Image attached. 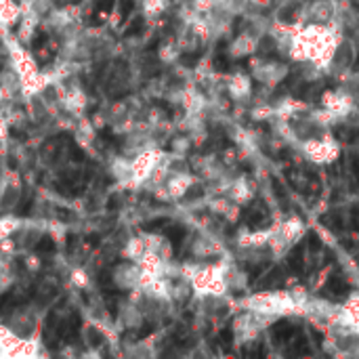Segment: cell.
<instances>
[{"instance_id":"6da1fadb","label":"cell","mask_w":359,"mask_h":359,"mask_svg":"<svg viewBox=\"0 0 359 359\" xmlns=\"http://www.w3.org/2000/svg\"><path fill=\"white\" fill-rule=\"evenodd\" d=\"M6 53H8L11 69L17 76L23 99L40 95L53 82V76L38 65V61L34 59V55L27 50V46L21 40L17 38L6 40Z\"/></svg>"},{"instance_id":"7a4b0ae2","label":"cell","mask_w":359,"mask_h":359,"mask_svg":"<svg viewBox=\"0 0 359 359\" xmlns=\"http://www.w3.org/2000/svg\"><path fill=\"white\" fill-rule=\"evenodd\" d=\"M242 307L255 313L271 316V318H286V316H301V307L292 297V290H278V292H259L250 294L242 301Z\"/></svg>"},{"instance_id":"3957f363","label":"cell","mask_w":359,"mask_h":359,"mask_svg":"<svg viewBox=\"0 0 359 359\" xmlns=\"http://www.w3.org/2000/svg\"><path fill=\"white\" fill-rule=\"evenodd\" d=\"M225 269L227 261L221 263H210V265H196L189 284L198 297L204 294H227V280H225Z\"/></svg>"},{"instance_id":"277c9868","label":"cell","mask_w":359,"mask_h":359,"mask_svg":"<svg viewBox=\"0 0 359 359\" xmlns=\"http://www.w3.org/2000/svg\"><path fill=\"white\" fill-rule=\"evenodd\" d=\"M307 231V225L299 217H288L286 221H280L271 227L269 238V255L276 259H282Z\"/></svg>"},{"instance_id":"5b68a950","label":"cell","mask_w":359,"mask_h":359,"mask_svg":"<svg viewBox=\"0 0 359 359\" xmlns=\"http://www.w3.org/2000/svg\"><path fill=\"white\" fill-rule=\"evenodd\" d=\"M164 156H166V151L162 147H147V149L135 154L130 158V187L133 189L143 187L151 179V175L156 172V168L160 166Z\"/></svg>"},{"instance_id":"8992f818","label":"cell","mask_w":359,"mask_h":359,"mask_svg":"<svg viewBox=\"0 0 359 359\" xmlns=\"http://www.w3.org/2000/svg\"><path fill=\"white\" fill-rule=\"evenodd\" d=\"M196 185V175L191 170H175L166 177V181L162 185H158L154 191V196L162 202H177V200H183L189 189Z\"/></svg>"},{"instance_id":"52a82bcc","label":"cell","mask_w":359,"mask_h":359,"mask_svg":"<svg viewBox=\"0 0 359 359\" xmlns=\"http://www.w3.org/2000/svg\"><path fill=\"white\" fill-rule=\"evenodd\" d=\"M299 149L313 162V164H320V166H326V164H332L339 160L341 156V145L339 141L326 133L318 139H311V141H305L303 145H299Z\"/></svg>"},{"instance_id":"ba28073f","label":"cell","mask_w":359,"mask_h":359,"mask_svg":"<svg viewBox=\"0 0 359 359\" xmlns=\"http://www.w3.org/2000/svg\"><path fill=\"white\" fill-rule=\"evenodd\" d=\"M355 61H358V42L353 40V36H347L345 34L339 40L337 48H334V55L330 59V65H328L326 74L328 76H334L339 80L341 76H345L347 72L353 69Z\"/></svg>"},{"instance_id":"9c48e42d","label":"cell","mask_w":359,"mask_h":359,"mask_svg":"<svg viewBox=\"0 0 359 359\" xmlns=\"http://www.w3.org/2000/svg\"><path fill=\"white\" fill-rule=\"evenodd\" d=\"M290 74V67L282 61H271V59H255L252 61V76L259 84L265 88H276L282 84Z\"/></svg>"},{"instance_id":"30bf717a","label":"cell","mask_w":359,"mask_h":359,"mask_svg":"<svg viewBox=\"0 0 359 359\" xmlns=\"http://www.w3.org/2000/svg\"><path fill=\"white\" fill-rule=\"evenodd\" d=\"M303 11H305V0H280L273 6L271 19H273L276 25L290 27V29H301L305 25Z\"/></svg>"},{"instance_id":"8fae6325","label":"cell","mask_w":359,"mask_h":359,"mask_svg":"<svg viewBox=\"0 0 359 359\" xmlns=\"http://www.w3.org/2000/svg\"><path fill=\"white\" fill-rule=\"evenodd\" d=\"M141 278H143V267L135 261H122L114 267L111 271V282L118 290L122 292H133L141 288Z\"/></svg>"},{"instance_id":"7c38bea8","label":"cell","mask_w":359,"mask_h":359,"mask_svg":"<svg viewBox=\"0 0 359 359\" xmlns=\"http://www.w3.org/2000/svg\"><path fill=\"white\" fill-rule=\"evenodd\" d=\"M322 109L330 116L332 122H339V120H347L358 109V105L339 88H332L322 95Z\"/></svg>"},{"instance_id":"4fadbf2b","label":"cell","mask_w":359,"mask_h":359,"mask_svg":"<svg viewBox=\"0 0 359 359\" xmlns=\"http://www.w3.org/2000/svg\"><path fill=\"white\" fill-rule=\"evenodd\" d=\"M339 17V0H305L303 21L330 25Z\"/></svg>"},{"instance_id":"5bb4252c","label":"cell","mask_w":359,"mask_h":359,"mask_svg":"<svg viewBox=\"0 0 359 359\" xmlns=\"http://www.w3.org/2000/svg\"><path fill=\"white\" fill-rule=\"evenodd\" d=\"M21 191H23V185H21L19 175L4 170L0 175V212H13L21 200Z\"/></svg>"},{"instance_id":"9a60e30c","label":"cell","mask_w":359,"mask_h":359,"mask_svg":"<svg viewBox=\"0 0 359 359\" xmlns=\"http://www.w3.org/2000/svg\"><path fill=\"white\" fill-rule=\"evenodd\" d=\"M6 324L19 334V337H36V330H38V313L32 309V307H19L15 309L8 318H6Z\"/></svg>"},{"instance_id":"2e32d148","label":"cell","mask_w":359,"mask_h":359,"mask_svg":"<svg viewBox=\"0 0 359 359\" xmlns=\"http://www.w3.org/2000/svg\"><path fill=\"white\" fill-rule=\"evenodd\" d=\"M206 206L212 215L223 217L229 223H236L240 219V210H242V206L236 204L227 194H210L206 200Z\"/></svg>"},{"instance_id":"e0dca14e","label":"cell","mask_w":359,"mask_h":359,"mask_svg":"<svg viewBox=\"0 0 359 359\" xmlns=\"http://www.w3.org/2000/svg\"><path fill=\"white\" fill-rule=\"evenodd\" d=\"M225 88L231 101L236 103H246L252 97V78L248 74L236 72L231 76H227L225 80Z\"/></svg>"},{"instance_id":"ac0fdd59","label":"cell","mask_w":359,"mask_h":359,"mask_svg":"<svg viewBox=\"0 0 359 359\" xmlns=\"http://www.w3.org/2000/svg\"><path fill=\"white\" fill-rule=\"evenodd\" d=\"M118 320H120V324H122L124 328H128V330H137V328H141V326L147 322V320H145L143 309H141V307H139V303H137V301H133L130 297H128V301H126V303H122Z\"/></svg>"},{"instance_id":"d6986e66","label":"cell","mask_w":359,"mask_h":359,"mask_svg":"<svg viewBox=\"0 0 359 359\" xmlns=\"http://www.w3.org/2000/svg\"><path fill=\"white\" fill-rule=\"evenodd\" d=\"M225 194L240 206L248 204L252 198H255V187L250 185V181L246 177H236L227 183L225 187Z\"/></svg>"},{"instance_id":"ffe728a7","label":"cell","mask_w":359,"mask_h":359,"mask_svg":"<svg viewBox=\"0 0 359 359\" xmlns=\"http://www.w3.org/2000/svg\"><path fill=\"white\" fill-rule=\"evenodd\" d=\"M42 355V345L38 337H19L17 345L11 349L6 359H34Z\"/></svg>"},{"instance_id":"44dd1931","label":"cell","mask_w":359,"mask_h":359,"mask_svg":"<svg viewBox=\"0 0 359 359\" xmlns=\"http://www.w3.org/2000/svg\"><path fill=\"white\" fill-rule=\"evenodd\" d=\"M259 38H255L252 34H248L246 29L238 36V38H233L231 40V44H229V55L233 57V59H242V57H250V55H255L257 50H259Z\"/></svg>"},{"instance_id":"7402d4cb","label":"cell","mask_w":359,"mask_h":359,"mask_svg":"<svg viewBox=\"0 0 359 359\" xmlns=\"http://www.w3.org/2000/svg\"><path fill=\"white\" fill-rule=\"evenodd\" d=\"M219 252H223V246L217 242V238L212 233H204L191 244V255L196 259H212Z\"/></svg>"},{"instance_id":"603a6c76","label":"cell","mask_w":359,"mask_h":359,"mask_svg":"<svg viewBox=\"0 0 359 359\" xmlns=\"http://www.w3.org/2000/svg\"><path fill=\"white\" fill-rule=\"evenodd\" d=\"M147 250H149V248H147V236L141 233V236H133V238L126 240V244H124V248H122V257L128 259V261L139 263Z\"/></svg>"},{"instance_id":"cb8c5ba5","label":"cell","mask_w":359,"mask_h":359,"mask_svg":"<svg viewBox=\"0 0 359 359\" xmlns=\"http://www.w3.org/2000/svg\"><path fill=\"white\" fill-rule=\"evenodd\" d=\"M23 11L17 0H0V27H11L21 19Z\"/></svg>"},{"instance_id":"d4e9b609","label":"cell","mask_w":359,"mask_h":359,"mask_svg":"<svg viewBox=\"0 0 359 359\" xmlns=\"http://www.w3.org/2000/svg\"><path fill=\"white\" fill-rule=\"evenodd\" d=\"M343 95H347L355 105H359V74L358 72H347L345 76L339 78V86H337Z\"/></svg>"},{"instance_id":"484cf974","label":"cell","mask_w":359,"mask_h":359,"mask_svg":"<svg viewBox=\"0 0 359 359\" xmlns=\"http://www.w3.org/2000/svg\"><path fill=\"white\" fill-rule=\"evenodd\" d=\"M23 221L11 212H2L0 215V244L6 240H13V236H17V231L21 229Z\"/></svg>"},{"instance_id":"4316f807","label":"cell","mask_w":359,"mask_h":359,"mask_svg":"<svg viewBox=\"0 0 359 359\" xmlns=\"http://www.w3.org/2000/svg\"><path fill=\"white\" fill-rule=\"evenodd\" d=\"M17 341H19V334L6 322H0V359H6L11 349L17 345Z\"/></svg>"},{"instance_id":"83f0119b","label":"cell","mask_w":359,"mask_h":359,"mask_svg":"<svg viewBox=\"0 0 359 359\" xmlns=\"http://www.w3.org/2000/svg\"><path fill=\"white\" fill-rule=\"evenodd\" d=\"M225 280H227L229 290H244L246 288V276L229 261H227V269H225Z\"/></svg>"},{"instance_id":"f1b7e54d","label":"cell","mask_w":359,"mask_h":359,"mask_svg":"<svg viewBox=\"0 0 359 359\" xmlns=\"http://www.w3.org/2000/svg\"><path fill=\"white\" fill-rule=\"evenodd\" d=\"M170 0H141V11L147 19H158L168 8Z\"/></svg>"},{"instance_id":"f546056e","label":"cell","mask_w":359,"mask_h":359,"mask_svg":"<svg viewBox=\"0 0 359 359\" xmlns=\"http://www.w3.org/2000/svg\"><path fill=\"white\" fill-rule=\"evenodd\" d=\"M67 282H69V286L76 288V290H86V288L90 286V276H88L86 269L74 267V269L69 271V276H67Z\"/></svg>"},{"instance_id":"4dcf8cb0","label":"cell","mask_w":359,"mask_h":359,"mask_svg":"<svg viewBox=\"0 0 359 359\" xmlns=\"http://www.w3.org/2000/svg\"><path fill=\"white\" fill-rule=\"evenodd\" d=\"M183 50H181V46H179V42L177 40H172V42H166V44H162L160 46V50H158V59L162 61V63H175L177 59H179V55H181Z\"/></svg>"},{"instance_id":"1f68e13d","label":"cell","mask_w":359,"mask_h":359,"mask_svg":"<svg viewBox=\"0 0 359 359\" xmlns=\"http://www.w3.org/2000/svg\"><path fill=\"white\" fill-rule=\"evenodd\" d=\"M217 4H221L229 15L238 17V15H246V11L250 6V0H221Z\"/></svg>"},{"instance_id":"d6a6232c","label":"cell","mask_w":359,"mask_h":359,"mask_svg":"<svg viewBox=\"0 0 359 359\" xmlns=\"http://www.w3.org/2000/svg\"><path fill=\"white\" fill-rule=\"evenodd\" d=\"M343 311H345V316L359 328V292L351 294L347 299V303L343 305Z\"/></svg>"},{"instance_id":"836d02e7","label":"cell","mask_w":359,"mask_h":359,"mask_svg":"<svg viewBox=\"0 0 359 359\" xmlns=\"http://www.w3.org/2000/svg\"><path fill=\"white\" fill-rule=\"evenodd\" d=\"M76 139L80 145H88L93 139H95V128L90 126V122H78V128H76Z\"/></svg>"},{"instance_id":"e575fe53","label":"cell","mask_w":359,"mask_h":359,"mask_svg":"<svg viewBox=\"0 0 359 359\" xmlns=\"http://www.w3.org/2000/svg\"><path fill=\"white\" fill-rule=\"evenodd\" d=\"M189 147H191V137H189V135L172 139V154L183 156V158H185V156H187V151H189Z\"/></svg>"},{"instance_id":"d590c367","label":"cell","mask_w":359,"mask_h":359,"mask_svg":"<svg viewBox=\"0 0 359 359\" xmlns=\"http://www.w3.org/2000/svg\"><path fill=\"white\" fill-rule=\"evenodd\" d=\"M25 267H27V271L38 273V271H40V267H42V263H40V259H38V257L27 255V257H25Z\"/></svg>"}]
</instances>
